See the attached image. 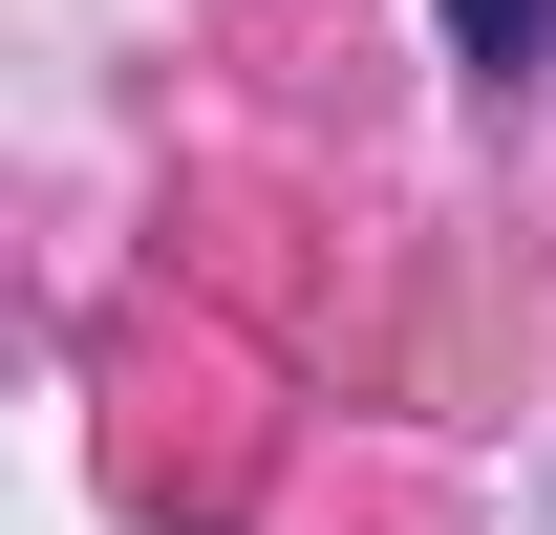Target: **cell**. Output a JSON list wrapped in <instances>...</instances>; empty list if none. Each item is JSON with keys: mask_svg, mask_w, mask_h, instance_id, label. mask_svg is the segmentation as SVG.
<instances>
[{"mask_svg": "<svg viewBox=\"0 0 556 535\" xmlns=\"http://www.w3.org/2000/svg\"><path fill=\"white\" fill-rule=\"evenodd\" d=\"M535 43H556V0H450V65H492V86H514Z\"/></svg>", "mask_w": 556, "mask_h": 535, "instance_id": "obj_1", "label": "cell"}]
</instances>
